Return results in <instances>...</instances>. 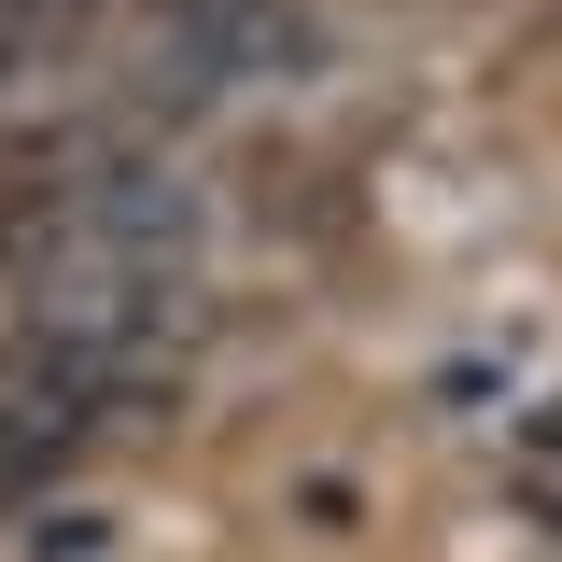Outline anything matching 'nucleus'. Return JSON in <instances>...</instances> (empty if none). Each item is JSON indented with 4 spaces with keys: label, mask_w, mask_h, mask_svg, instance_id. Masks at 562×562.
Segmentation results:
<instances>
[{
    "label": "nucleus",
    "mask_w": 562,
    "mask_h": 562,
    "mask_svg": "<svg viewBox=\"0 0 562 562\" xmlns=\"http://www.w3.org/2000/svg\"><path fill=\"white\" fill-rule=\"evenodd\" d=\"M113 422V380H85L57 351H14L0 366V506H29V492H57V464Z\"/></svg>",
    "instance_id": "nucleus-1"
},
{
    "label": "nucleus",
    "mask_w": 562,
    "mask_h": 562,
    "mask_svg": "<svg viewBox=\"0 0 562 562\" xmlns=\"http://www.w3.org/2000/svg\"><path fill=\"white\" fill-rule=\"evenodd\" d=\"M113 0H0V43H29V57H57V43H85Z\"/></svg>",
    "instance_id": "nucleus-2"
}]
</instances>
